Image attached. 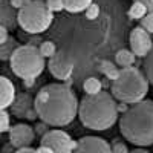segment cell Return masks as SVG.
I'll use <instances>...</instances> for the list:
<instances>
[{"instance_id": "1", "label": "cell", "mask_w": 153, "mask_h": 153, "mask_svg": "<svg viewBox=\"0 0 153 153\" xmlns=\"http://www.w3.org/2000/svg\"><path fill=\"white\" fill-rule=\"evenodd\" d=\"M34 110L42 123L54 127L71 124L78 115V100L69 84L51 83L38 91Z\"/></svg>"}, {"instance_id": "2", "label": "cell", "mask_w": 153, "mask_h": 153, "mask_svg": "<svg viewBox=\"0 0 153 153\" xmlns=\"http://www.w3.org/2000/svg\"><path fill=\"white\" fill-rule=\"evenodd\" d=\"M78 117L84 127L103 132L117 123V101L109 94L101 91L95 95H84L78 103Z\"/></svg>"}, {"instance_id": "3", "label": "cell", "mask_w": 153, "mask_h": 153, "mask_svg": "<svg viewBox=\"0 0 153 153\" xmlns=\"http://www.w3.org/2000/svg\"><path fill=\"white\" fill-rule=\"evenodd\" d=\"M120 130L135 146H153V100H143L123 113Z\"/></svg>"}, {"instance_id": "4", "label": "cell", "mask_w": 153, "mask_h": 153, "mask_svg": "<svg viewBox=\"0 0 153 153\" xmlns=\"http://www.w3.org/2000/svg\"><path fill=\"white\" fill-rule=\"evenodd\" d=\"M149 92V81L138 68H123L117 80L112 81V97L126 104L143 101Z\"/></svg>"}, {"instance_id": "5", "label": "cell", "mask_w": 153, "mask_h": 153, "mask_svg": "<svg viewBox=\"0 0 153 153\" xmlns=\"http://www.w3.org/2000/svg\"><path fill=\"white\" fill-rule=\"evenodd\" d=\"M9 65L12 72L22 80H25L40 76L46 68V61L35 46L23 45L17 46L12 52V55L9 57Z\"/></svg>"}, {"instance_id": "6", "label": "cell", "mask_w": 153, "mask_h": 153, "mask_svg": "<svg viewBox=\"0 0 153 153\" xmlns=\"http://www.w3.org/2000/svg\"><path fill=\"white\" fill-rule=\"evenodd\" d=\"M17 20L22 29L28 34H42L52 25L54 14L48 9L43 0H31L26 6L19 9Z\"/></svg>"}, {"instance_id": "7", "label": "cell", "mask_w": 153, "mask_h": 153, "mask_svg": "<svg viewBox=\"0 0 153 153\" xmlns=\"http://www.w3.org/2000/svg\"><path fill=\"white\" fill-rule=\"evenodd\" d=\"M40 146L49 147L54 153H72L76 147V141L69 136L65 130H48L43 136Z\"/></svg>"}, {"instance_id": "8", "label": "cell", "mask_w": 153, "mask_h": 153, "mask_svg": "<svg viewBox=\"0 0 153 153\" xmlns=\"http://www.w3.org/2000/svg\"><path fill=\"white\" fill-rule=\"evenodd\" d=\"M49 71L57 80L71 83V76L74 74V60L65 51H57L54 57L49 58Z\"/></svg>"}, {"instance_id": "9", "label": "cell", "mask_w": 153, "mask_h": 153, "mask_svg": "<svg viewBox=\"0 0 153 153\" xmlns=\"http://www.w3.org/2000/svg\"><path fill=\"white\" fill-rule=\"evenodd\" d=\"M129 43H130V51L135 54V57H141V58H144L150 52V49L153 46V40L150 34L141 26H136L132 29Z\"/></svg>"}, {"instance_id": "10", "label": "cell", "mask_w": 153, "mask_h": 153, "mask_svg": "<svg viewBox=\"0 0 153 153\" xmlns=\"http://www.w3.org/2000/svg\"><path fill=\"white\" fill-rule=\"evenodd\" d=\"M9 144L14 149H23V147H31V144L35 139V132L34 127H31L29 124H16L9 127Z\"/></svg>"}, {"instance_id": "11", "label": "cell", "mask_w": 153, "mask_h": 153, "mask_svg": "<svg viewBox=\"0 0 153 153\" xmlns=\"http://www.w3.org/2000/svg\"><path fill=\"white\" fill-rule=\"evenodd\" d=\"M72 153H112L110 144L98 136H83L76 141Z\"/></svg>"}, {"instance_id": "12", "label": "cell", "mask_w": 153, "mask_h": 153, "mask_svg": "<svg viewBox=\"0 0 153 153\" xmlns=\"http://www.w3.org/2000/svg\"><path fill=\"white\" fill-rule=\"evenodd\" d=\"M11 107H12V113L17 118H28V120L37 118V113L34 110V101L28 94L16 95V100L11 104Z\"/></svg>"}, {"instance_id": "13", "label": "cell", "mask_w": 153, "mask_h": 153, "mask_svg": "<svg viewBox=\"0 0 153 153\" xmlns=\"http://www.w3.org/2000/svg\"><path fill=\"white\" fill-rule=\"evenodd\" d=\"M16 100V86L6 76L0 75V110L11 107Z\"/></svg>"}, {"instance_id": "14", "label": "cell", "mask_w": 153, "mask_h": 153, "mask_svg": "<svg viewBox=\"0 0 153 153\" xmlns=\"http://www.w3.org/2000/svg\"><path fill=\"white\" fill-rule=\"evenodd\" d=\"M63 6L71 14H78L87 9V6L92 3V0H61Z\"/></svg>"}, {"instance_id": "15", "label": "cell", "mask_w": 153, "mask_h": 153, "mask_svg": "<svg viewBox=\"0 0 153 153\" xmlns=\"http://www.w3.org/2000/svg\"><path fill=\"white\" fill-rule=\"evenodd\" d=\"M115 61L121 68H130L135 65V54L129 49H120L115 55Z\"/></svg>"}, {"instance_id": "16", "label": "cell", "mask_w": 153, "mask_h": 153, "mask_svg": "<svg viewBox=\"0 0 153 153\" xmlns=\"http://www.w3.org/2000/svg\"><path fill=\"white\" fill-rule=\"evenodd\" d=\"M83 89H84L86 95H95V94L103 91V83H101V80H98L97 76H89V78H86L84 83H83Z\"/></svg>"}, {"instance_id": "17", "label": "cell", "mask_w": 153, "mask_h": 153, "mask_svg": "<svg viewBox=\"0 0 153 153\" xmlns=\"http://www.w3.org/2000/svg\"><path fill=\"white\" fill-rule=\"evenodd\" d=\"M101 68H100V71L103 72L109 80H117L118 78V75H120V69L113 65V63H110V61H107V60H104V61H101V65H100Z\"/></svg>"}, {"instance_id": "18", "label": "cell", "mask_w": 153, "mask_h": 153, "mask_svg": "<svg viewBox=\"0 0 153 153\" xmlns=\"http://www.w3.org/2000/svg\"><path fill=\"white\" fill-rule=\"evenodd\" d=\"M146 14H147V8L143 3H139V2H133L132 3V6L129 9V17L132 20H141Z\"/></svg>"}, {"instance_id": "19", "label": "cell", "mask_w": 153, "mask_h": 153, "mask_svg": "<svg viewBox=\"0 0 153 153\" xmlns=\"http://www.w3.org/2000/svg\"><path fill=\"white\" fill-rule=\"evenodd\" d=\"M144 75L150 84H153V46L150 49V52L144 57Z\"/></svg>"}, {"instance_id": "20", "label": "cell", "mask_w": 153, "mask_h": 153, "mask_svg": "<svg viewBox=\"0 0 153 153\" xmlns=\"http://www.w3.org/2000/svg\"><path fill=\"white\" fill-rule=\"evenodd\" d=\"M38 51H40V54L43 58H51V57H54L55 52H57V46L54 42H51V40H46L40 45V48H38Z\"/></svg>"}, {"instance_id": "21", "label": "cell", "mask_w": 153, "mask_h": 153, "mask_svg": "<svg viewBox=\"0 0 153 153\" xmlns=\"http://www.w3.org/2000/svg\"><path fill=\"white\" fill-rule=\"evenodd\" d=\"M100 12H101L100 5L98 3H91L86 9V19L87 20H97L100 17Z\"/></svg>"}, {"instance_id": "22", "label": "cell", "mask_w": 153, "mask_h": 153, "mask_svg": "<svg viewBox=\"0 0 153 153\" xmlns=\"http://www.w3.org/2000/svg\"><path fill=\"white\" fill-rule=\"evenodd\" d=\"M139 22H141V28H144L149 34H153V12H147Z\"/></svg>"}, {"instance_id": "23", "label": "cell", "mask_w": 153, "mask_h": 153, "mask_svg": "<svg viewBox=\"0 0 153 153\" xmlns=\"http://www.w3.org/2000/svg\"><path fill=\"white\" fill-rule=\"evenodd\" d=\"M9 113L6 110H0V133L9 130Z\"/></svg>"}, {"instance_id": "24", "label": "cell", "mask_w": 153, "mask_h": 153, "mask_svg": "<svg viewBox=\"0 0 153 153\" xmlns=\"http://www.w3.org/2000/svg\"><path fill=\"white\" fill-rule=\"evenodd\" d=\"M46 6H48V9L52 12H60V11H63L65 9V6H63V2L61 0H46Z\"/></svg>"}, {"instance_id": "25", "label": "cell", "mask_w": 153, "mask_h": 153, "mask_svg": "<svg viewBox=\"0 0 153 153\" xmlns=\"http://www.w3.org/2000/svg\"><path fill=\"white\" fill-rule=\"evenodd\" d=\"M112 153H129V149L123 141L115 139V143L112 144Z\"/></svg>"}, {"instance_id": "26", "label": "cell", "mask_w": 153, "mask_h": 153, "mask_svg": "<svg viewBox=\"0 0 153 153\" xmlns=\"http://www.w3.org/2000/svg\"><path fill=\"white\" fill-rule=\"evenodd\" d=\"M8 40H9L8 29H6L5 26H2V25H0V46H2V45H5Z\"/></svg>"}, {"instance_id": "27", "label": "cell", "mask_w": 153, "mask_h": 153, "mask_svg": "<svg viewBox=\"0 0 153 153\" xmlns=\"http://www.w3.org/2000/svg\"><path fill=\"white\" fill-rule=\"evenodd\" d=\"M31 0H9V3L12 8H17V9H22L23 6H26Z\"/></svg>"}, {"instance_id": "28", "label": "cell", "mask_w": 153, "mask_h": 153, "mask_svg": "<svg viewBox=\"0 0 153 153\" xmlns=\"http://www.w3.org/2000/svg\"><path fill=\"white\" fill-rule=\"evenodd\" d=\"M49 129H48V124H45V123H40V124H37L35 127H34V132L37 133V135H45L46 132H48Z\"/></svg>"}, {"instance_id": "29", "label": "cell", "mask_w": 153, "mask_h": 153, "mask_svg": "<svg viewBox=\"0 0 153 153\" xmlns=\"http://www.w3.org/2000/svg\"><path fill=\"white\" fill-rule=\"evenodd\" d=\"M133 2H139L147 8V12H153V0H133Z\"/></svg>"}, {"instance_id": "30", "label": "cell", "mask_w": 153, "mask_h": 153, "mask_svg": "<svg viewBox=\"0 0 153 153\" xmlns=\"http://www.w3.org/2000/svg\"><path fill=\"white\" fill-rule=\"evenodd\" d=\"M35 80H37V78H25V80H23V86L29 89V87H32V86L35 84Z\"/></svg>"}, {"instance_id": "31", "label": "cell", "mask_w": 153, "mask_h": 153, "mask_svg": "<svg viewBox=\"0 0 153 153\" xmlns=\"http://www.w3.org/2000/svg\"><path fill=\"white\" fill-rule=\"evenodd\" d=\"M34 153H54L52 150H51L49 147H45V146H40L38 149H35V152Z\"/></svg>"}, {"instance_id": "32", "label": "cell", "mask_w": 153, "mask_h": 153, "mask_svg": "<svg viewBox=\"0 0 153 153\" xmlns=\"http://www.w3.org/2000/svg\"><path fill=\"white\" fill-rule=\"evenodd\" d=\"M35 152V149H32V147H23V149H17V152H14V153H34Z\"/></svg>"}, {"instance_id": "33", "label": "cell", "mask_w": 153, "mask_h": 153, "mask_svg": "<svg viewBox=\"0 0 153 153\" xmlns=\"http://www.w3.org/2000/svg\"><path fill=\"white\" fill-rule=\"evenodd\" d=\"M117 110H118V113H120V112H124V113H126L129 109H127L126 103H121V104H117Z\"/></svg>"}, {"instance_id": "34", "label": "cell", "mask_w": 153, "mask_h": 153, "mask_svg": "<svg viewBox=\"0 0 153 153\" xmlns=\"http://www.w3.org/2000/svg\"><path fill=\"white\" fill-rule=\"evenodd\" d=\"M2 153H14V147H12L11 144H8V146L3 147V152Z\"/></svg>"}, {"instance_id": "35", "label": "cell", "mask_w": 153, "mask_h": 153, "mask_svg": "<svg viewBox=\"0 0 153 153\" xmlns=\"http://www.w3.org/2000/svg\"><path fill=\"white\" fill-rule=\"evenodd\" d=\"M129 153H150V152H147L144 149H135L133 152H129Z\"/></svg>"}]
</instances>
